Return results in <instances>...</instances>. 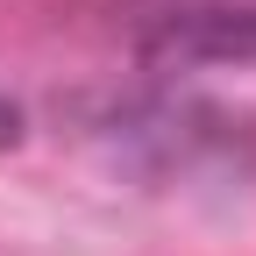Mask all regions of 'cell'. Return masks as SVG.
<instances>
[]
</instances>
